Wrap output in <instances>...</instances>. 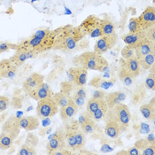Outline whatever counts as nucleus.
<instances>
[{
  "mask_svg": "<svg viewBox=\"0 0 155 155\" xmlns=\"http://www.w3.org/2000/svg\"><path fill=\"white\" fill-rule=\"evenodd\" d=\"M154 42H152L148 39H145L136 46V57L137 59H140V58L143 57L144 55L151 53V52H154Z\"/></svg>",
  "mask_w": 155,
  "mask_h": 155,
  "instance_id": "obj_18",
  "label": "nucleus"
},
{
  "mask_svg": "<svg viewBox=\"0 0 155 155\" xmlns=\"http://www.w3.org/2000/svg\"><path fill=\"white\" fill-rule=\"evenodd\" d=\"M25 143H27V144H28V145H30L32 147H36L37 143H38V137L33 133H28V135L26 137Z\"/></svg>",
  "mask_w": 155,
  "mask_h": 155,
  "instance_id": "obj_40",
  "label": "nucleus"
},
{
  "mask_svg": "<svg viewBox=\"0 0 155 155\" xmlns=\"http://www.w3.org/2000/svg\"><path fill=\"white\" fill-rule=\"evenodd\" d=\"M73 64L76 68H84L87 70L105 71L108 68V61L102 55L95 51H85L73 59Z\"/></svg>",
  "mask_w": 155,
  "mask_h": 155,
  "instance_id": "obj_3",
  "label": "nucleus"
},
{
  "mask_svg": "<svg viewBox=\"0 0 155 155\" xmlns=\"http://www.w3.org/2000/svg\"><path fill=\"white\" fill-rule=\"evenodd\" d=\"M6 116H7V114H6V113H4V112H3V114H0V123H2L3 121L5 120Z\"/></svg>",
  "mask_w": 155,
  "mask_h": 155,
  "instance_id": "obj_58",
  "label": "nucleus"
},
{
  "mask_svg": "<svg viewBox=\"0 0 155 155\" xmlns=\"http://www.w3.org/2000/svg\"><path fill=\"white\" fill-rule=\"evenodd\" d=\"M66 138H65V132L62 129H59L55 133L49 137V142L46 145L48 154H51L53 152L61 150L66 148Z\"/></svg>",
  "mask_w": 155,
  "mask_h": 155,
  "instance_id": "obj_8",
  "label": "nucleus"
},
{
  "mask_svg": "<svg viewBox=\"0 0 155 155\" xmlns=\"http://www.w3.org/2000/svg\"><path fill=\"white\" fill-rule=\"evenodd\" d=\"M100 22L101 19L91 14L84 20L80 27L84 30L85 35H88L91 37H100L102 36Z\"/></svg>",
  "mask_w": 155,
  "mask_h": 155,
  "instance_id": "obj_7",
  "label": "nucleus"
},
{
  "mask_svg": "<svg viewBox=\"0 0 155 155\" xmlns=\"http://www.w3.org/2000/svg\"><path fill=\"white\" fill-rule=\"evenodd\" d=\"M74 133L75 143H76V151H80L81 149L84 148L85 143H86V137H85V134L80 129L74 130Z\"/></svg>",
  "mask_w": 155,
  "mask_h": 155,
  "instance_id": "obj_29",
  "label": "nucleus"
},
{
  "mask_svg": "<svg viewBox=\"0 0 155 155\" xmlns=\"http://www.w3.org/2000/svg\"><path fill=\"white\" fill-rule=\"evenodd\" d=\"M114 82H115L114 79L106 80L100 76H96L91 80L90 85L94 88H97V89H109L110 87H112L114 85Z\"/></svg>",
  "mask_w": 155,
  "mask_h": 155,
  "instance_id": "obj_24",
  "label": "nucleus"
},
{
  "mask_svg": "<svg viewBox=\"0 0 155 155\" xmlns=\"http://www.w3.org/2000/svg\"><path fill=\"white\" fill-rule=\"evenodd\" d=\"M51 131V128H44L43 130H40L39 134H40V136L44 137V136H45V135H48Z\"/></svg>",
  "mask_w": 155,
  "mask_h": 155,
  "instance_id": "obj_56",
  "label": "nucleus"
},
{
  "mask_svg": "<svg viewBox=\"0 0 155 155\" xmlns=\"http://www.w3.org/2000/svg\"><path fill=\"white\" fill-rule=\"evenodd\" d=\"M145 39H147L146 35H145V30H142V29L138 30L137 32L129 33V34L122 36V40L126 45H133L135 47Z\"/></svg>",
  "mask_w": 155,
  "mask_h": 155,
  "instance_id": "obj_15",
  "label": "nucleus"
},
{
  "mask_svg": "<svg viewBox=\"0 0 155 155\" xmlns=\"http://www.w3.org/2000/svg\"><path fill=\"white\" fill-rule=\"evenodd\" d=\"M81 130H83L84 134H92L96 131H101V130L98 128L97 124L91 117L87 120L84 123L80 126Z\"/></svg>",
  "mask_w": 155,
  "mask_h": 155,
  "instance_id": "obj_26",
  "label": "nucleus"
},
{
  "mask_svg": "<svg viewBox=\"0 0 155 155\" xmlns=\"http://www.w3.org/2000/svg\"><path fill=\"white\" fill-rule=\"evenodd\" d=\"M53 91L51 89V87L47 84H43L40 85L39 88H37L35 91H33L29 97L33 99H35L36 101L41 100V99H45V98H49V97H52L53 96Z\"/></svg>",
  "mask_w": 155,
  "mask_h": 155,
  "instance_id": "obj_17",
  "label": "nucleus"
},
{
  "mask_svg": "<svg viewBox=\"0 0 155 155\" xmlns=\"http://www.w3.org/2000/svg\"><path fill=\"white\" fill-rule=\"evenodd\" d=\"M149 143H150L146 138H141V139H139V140H137L136 143H135V145L134 146H136L137 149H139L140 150V152H141V150H143V148L146 146V145H148Z\"/></svg>",
  "mask_w": 155,
  "mask_h": 155,
  "instance_id": "obj_45",
  "label": "nucleus"
},
{
  "mask_svg": "<svg viewBox=\"0 0 155 155\" xmlns=\"http://www.w3.org/2000/svg\"><path fill=\"white\" fill-rule=\"evenodd\" d=\"M74 153L72 151H69L68 149H61V150H58V151H55L53 152L51 155H71L73 154Z\"/></svg>",
  "mask_w": 155,
  "mask_h": 155,
  "instance_id": "obj_50",
  "label": "nucleus"
},
{
  "mask_svg": "<svg viewBox=\"0 0 155 155\" xmlns=\"http://www.w3.org/2000/svg\"><path fill=\"white\" fill-rule=\"evenodd\" d=\"M57 76H58V72H57L56 69H53L52 71L48 74L47 81L48 82H52L53 80H55L57 78Z\"/></svg>",
  "mask_w": 155,
  "mask_h": 155,
  "instance_id": "obj_52",
  "label": "nucleus"
},
{
  "mask_svg": "<svg viewBox=\"0 0 155 155\" xmlns=\"http://www.w3.org/2000/svg\"><path fill=\"white\" fill-rule=\"evenodd\" d=\"M54 43V33L47 37H38L34 34L28 38L24 39L17 45L16 51H23L25 52H30L35 56L40 53H45L52 50Z\"/></svg>",
  "mask_w": 155,
  "mask_h": 155,
  "instance_id": "obj_2",
  "label": "nucleus"
},
{
  "mask_svg": "<svg viewBox=\"0 0 155 155\" xmlns=\"http://www.w3.org/2000/svg\"><path fill=\"white\" fill-rule=\"evenodd\" d=\"M143 86L145 89L149 91H154L155 88V74L154 73H150L149 75L146 77Z\"/></svg>",
  "mask_w": 155,
  "mask_h": 155,
  "instance_id": "obj_37",
  "label": "nucleus"
},
{
  "mask_svg": "<svg viewBox=\"0 0 155 155\" xmlns=\"http://www.w3.org/2000/svg\"><path fill=\"white\" fill-rule=\"evenodd\" d=\"M141 100H142V97H141V96H140V94H139L138 92L134 93V94L132 95L131 103L133 104V105H137V104H138Z\"/></svg>",
  "mask_w": 155,
  "mask_h": 155,
  "instance_id": "obj_51",
  "label": "nucleus"
},
{
  "mask_svg": "<svg viewBox=\"0 0 155 155\" xmlns=\"http://www.w3.org/2000/svg\"><path fill=\"white\" fill-rule=\"evenodd\" d=\"M145 35H146V38L148 40L155 43V26L146 29L145 30Z\"/></svg>",
  "mask_w": 155,
  "mask_h": 155,
  "instance_id": "obj_46",
  "label": "nucleus"
},
{
  "mask_svg": "<svg viewBox=\"0 0 155 155\" xmlns=\"http://www.w3.org/2000/svg\"><path fill=\"white\" fill-rule=\"evenodd\" d=\"M59 111V107L52 97L45 98L38 100L36 106V114L37 116L41 119L51 118L54 116Z\"/></svg>",
  "mask_w": 155,
  "mask_h": 155,
  "instance_id": "obj_6",
  "label": "nucleus"
},
{
  "mask_svg": "<svg viewBox=\"0 0 155 155\" xmlns=\"http://www.w3.org/2000/svg\"><path fill=\"white\" fill-rule=\"evenodd\" d=\"M10 60L13 64H15L18 68L21 67L25 63V61L28 60L27 54L23 51H16V53L10 58Z\"/></svg>",
  "mask_w": 155,
  "mask_h": 155,
  "instance_id": "obj_31",
  "label": "nucleus"
},
{
  "mask_svg": "<svg viewBox=\"0 0 155 155\" xmlns=\"http://www.w3.org/2000/svg\"><path fill=\"white\" fill-rule=\"evenodd\" d=\"M128 151V153L129 155H141V152L139 149H137L136 146H133V147H130V149L127 150Z\"/></svg>",
  "mask_w": 155,
  "mask_h": 155,
  "instance_id": "obj_53",
  "label": "nucleus"
},
{
  "mask_svg": "<svg viewBox=\"0 0 155 155\" xmlns=\"http://www.w3.org/2000/svg\"><path fill=\"white\" fill-rule=\"evenodd\" d=\"M74 94L75 95L81 96V97H83L84 98H86V97H87V91H86V89H84V86L77 87V89L74 91Z\"/></svg>",
  "mask_w": 155,
  "mask_h": 155,
  "instance_id": "obj_49",
  "label": "nucleus"
},
{
  "mask_svg": "<svg viewBox=\"0 0 155 155\" xmlns=\"http://www.w3.org/2000/svg\"><path fill=\"white\" fill-rule=\"evenodd\" d=\"M142 155H154L155 154V143H149L143 150H141Z\"/></svg>",
  "mask_w": 155,
  "mask_h": 155,
  "instance_id": "obj_43",
  "label": "nucleus"
},
{
  "mask_svg": "<svg viewBox=\"0 0 155 155\" xmlns=\"http://www.w3.org/2000/svg\"><path fill=\"white\" fill-rule=\"evenodd\" d=\"M88 47H89V41L86 40V39H82V40L78 43V45H77L75 50L81 51V50H84V49H86V48Z\"/></svg>",
  "mask_w": 155,
  "mask_h": 155,
  "instance_id": "obj_48",
  "label": "nucleus"
},
{
  "mask_svg": "<svg viewBox=\"0 0 155 155\" xmlns=\"http://www.w3.org/2000/svg\"><path fill=\"white\" fill-rule=\"evenodd\" d=\"M65 138L66 143L68 149H71V151H76V143H75V137L74 130L71 128L69 123H67L65 125Z\"/></svg>",
  "mask_w": 155,
  "mask_h": 155,
  "instance_id": "obj_23",
  "label": "nucleus"
},
{
  "mask_svg": "<svg viewBox=\"0 0 155 155\" xmlns=\"http://www.w3.org/2000/svg\"><path fill=\"white\" fill-rule=\"evenodd\" d=\"M117 139V138H116ZM114 144L115 145H118V146H120V145H122V141H121V139H117L115 142H114Z\"/></svg>",
  "mask_w": 155,
  "mask_h": 155,
  "instance_id": "obj_64",
  "label": "nucleus"
},
{
  "mask_svg": "<svg viewBox=\"0 0 155 155\" xmlns=\"http://www.w3.org/2000/svg\"><path fill=\"white\" fill-rule=\"evenodd\" d=\"M79 107L75 105V103L74 102L72 97H69V99H68V102L66 106L60 107V118L67 121L68 120L72 119L78 112Z\"/></svg>",
  "mask_w": 155,
  "mask_h": 155,
  "instance_id": "obj_14",
  "label": "nucleus"
},
{
  "mask_svg": "<svg viewBox=\"0 0 155 155\" xmlns=\"http://www.w3.org/2000/svg\"><path fill=\"white\" fill-rule=\"evenodd\" d=\"M54 43L52 50L64 53H70L76 49L78 43L85 37V33L80 26L65 25L53 30Z\"/></svg>",
  "mask_w": 155,
  "mask_h": 155,
  "instance_id": "obj_1",
  "label": "nucleus"
},
{
  "mask_svg": "<svg viewBox=\"0 0 155 155\" xmlns=\"http://www.w3.org/2000/svg\"><path fill=\"white\" fill-rule=\"evenodd\" d=\"M13 12H14V11H13L12 7V6H11V7H9V8H8V9L6 10V12H6L7 14L11 15V14H12V13H13Z\"/></svg>",
  "mask_w": 155,
  "mask_h": 155,
  "instance_id": "obj_63",
  "label": "nucleus"
},
{
  "mask_svg": "<svg viewBox=\"0 0 155 155\" xmlns=\"http://www.w3.org/2000/svg\"><path fill=\"white\" fill-rule=\"evenodd\" d=\"M140 29V25L138 21V18L137 17H134L130 20L129 22V33H133V32H137Z\"/></svg>",
  "mask_w": 155,
  "mask_h": 155,
  "instance_id": "obj_38",
  "label": "nucleus"
},
{
  "mask_svg": "<svg viewBox=\"0 0 155 155\" xmlns=\"http://www.w3.org/2000/svg\"><path fill=\"white\" fill-rule=\"evenodd\" d=\"M15 50L17 49V45H13L11 43H6V42H0V53L8 51L10 50Z\"/></svg>",
  "mask_w": 155,
  "mask_h": 155,
  "instance_id": "obj_42",
  "label": "nucleus"
},
{
  "mask_svg": "<svg viewBox=\"0 0 155 155\" xmlns=\"http://www.w3.org/2000/svg\"><path fill=\"white\" fill-rule=\"evenodd\" d=\"M72 98H73L74 102L75 103V105H76V106H77V107H78L79 108L83 107L84 106V103H85V98H84V97H83L74 94V96L72 97Z\"/></svg>",
  "mask_w": 155,
  "mask_h": 155,
  "instance_id": "obj_44",
  "label": "nucleus"
},
{
  "mask_svg": "<svg viewBox=\"0 0 155 155\" xmlns=\"http://www.w3.org/2000/svg\"><path fill=\"white\" fill-rule=\"evenodd\" d=\"M21 128L19 126V117L12 115L5 120L0 133V149L8 150L19 137Z\"/></svg>",
  "mask_w": 155,
  "mask_h": 155,
  "instance_id": "obj_4",
  "label": "nucleus"
},
{
  "mask_svg": "<svg viewBox=\"0 0 155 155\" xmlns=\"http://www.w3.org/2000/svg\"><path fill=\"white\" fill-rule=\"evenodd\" d=\"M104 101L105 99H94V98L89 99L86 106V112H88L90 114H92L95 111L100 107V106L103 104Z\"/></svg>",
  "mask_w": 155,
  "mask_h": 155,
  "instance_id": "obj_32",
  "label": "nucleus"
},
{
  "mask_svg": "<svg viewBox=\"0 0 155 155\" xmlns=\"http://www.w3.org/2000/svg\"><path fill=\"white\" fill-rule=\"evenodd\" d=\"M18 155H35L36 154V147H32L27 143H24L22 144L20 149H19V152L17 153Z\"/></svg>",
  "mask_w": 155,
  "mask_h": 155,
  "instance_id": "obj_36",
  "label": "nucleus"
},
{
  "mask_svg": "<svg viewBox=\"0 0 155 155\" xmlns=\"http://www.w3.org/2000/svg\"><path fill=\"white\" fill-rule=\"evenodd\" d=\"M104 132L107 137L113 138V139L118 138L120 135V133H121L119 125L114 120H106Z\"/></svg>",
  "mask_w": 155,
  "mask_h": 155,
  "instance_id": "obj_21",
  "label": "nucleus"
},
{
  "mask_svg": "<svg viewBox=\"0 0 155 155\" xmlns=\"http://www.w3.org/2000/svg\"><path fill=\"white\" fill-rule=\"evenodd\" d=\"M126 20H127V13L125 12V13L123 14V16H122L121 22H120V24H121V27H122V28L124 27V24L126 23Z\"/></svg>",
  "mask_w": 155,
  "mask_h": 155,
  "instance_id": "obj_59",
  "label": "nucleus"
},
{
  "mask_svg": "<svg viewBox=\"0 0 155 155\" xmlns=\"http://www.w3.org/2000/svg\"><path fill=\"white\" fill-rule=\"evenodd\" d=\"M138 60H139L141 68H143L144 70H149L150 68L154 65L155 51L154 52H151V53H148V54L144 55L143 57L138 59Z\"/></svg>",
  "mask_w": 155,
  "mask_h": 155,
  "instance_id": "obj_28",
  "label": "nucleus"
},
{
  "mask_svg": "<svg viewBox=\"0 0 155 155\" xmlns=\"http://www.w3.org/2000/svg\"><path fill=\"white\" fill-rule=\"evenodd\" d=\"M126 99V94L122 91H114L106 94L105 101L107 105L108 108L113 107L120 103H122Z\"/></svg>",
  "mask_w": 155,
  "mask_h": 155,
  "instance_id": "obj_19",
  "label": "nucleus"
},
{
  "mask_svg": "<svg viewBox=\"0 0 155 155\" xmlns=\"http://www.w3.org/2000/svg\"><path fill=\"white\" fill-rule=\"evenodd\" d=\"M118 75H119L120 80L122 82V84H124V85H126V86H131L132 84H134V82H135V78L136 77L126 68V66L124 64V61L122 62L120 68H119Z\"/></svg>",
  "mask_w": 155,
  "mask_h": 155,
  "instance_id": "obj_20",
  "label": "nucleus"
},
{
  "mask_svg": "<svg viewBox=\"0 0 155 155\" xmlns=\"http://www.w3.org/2000/svg\"><path fill=\"white\" fill-rule=\"evenodd\" d=\"M40 121L36 116H23L19 118V126L27 131L35 130L39 128Z\"/></svg>",
  "mask_w": 155,
  "mask_h": 155,
  "instance_id": "obj_16",
  "label": "nucleus"
},
{
  "mask_svg": "<svg viewBox=\"0 0 155 155\" xmlns=\"http://www.w3.org/2000/svg\"><path fill=\"white\" fill-rule=\"evenodd\" d=\"M21 89H15L13 91V96H20L21 95Z\"/></svg>",
  "mask_w": 155,
  "mask_h": 155,
  "instance_id": "obj_60",
  "label": "nucleus"
},
{
  "mask_svg": "<svg viewBox=\"0 0 155 155\" xmlns=\"http://www.w3.org/2000/svg\"><path fill=\"white\" fill-rule=\"evenodd\" d=\"M118 41L116 34L111 36H102L98 37L94 45V51L102 55L114 47Z\"/></svg>",
  "mask_w": 155,
  "mask_h": 155,
  "instance_id": "obj_9",
  "label": "nucleus"
},
{
  "mask_svg": "<svg viewBox=\"0 0 155 155\" xmlns=\"http://www.w3.org/2000/svg\"><path fill=\"white\" fill-rule=\"evenodd\" d=\"M18 67L13 64L10 59L0 61V79L1 78H12L18 71Z\"/></svg>",
  "mask_w": 155,
  "mask_h": 155,
  "instance_id": "obj_13",
  "label": "nucleus"
},
{
  "mask_svg": "<svg viewBox=\"0 0 155 155\" xmlns=\"http://www.w3.org/2000/svg\"><path fill=\"white\" fill-rule=\"evenodd\" d=\"M139 111L142 114L144 119H146L147 120H153L155 117V109L154 106L151 105L150 103L148 104H143L142 105Z\"/></svg>",
  "mask_w": 155,
  "mask_h": 155,
  "instance_id": "obj_27",
  "label": "nucleus"
},
{
  "mask_svg": "<svg viewBox=\"0 0 155 155\" xmlns=\"http://www.w3.org/2000/svg\"><path fill=\"white\" fill-rule=\"evenodd\" d=\"M52 62H53V64L56 66V65H59V64H60V63H63L64 61H63V60H62V58L60 57V56H54L53 57V59H52Z\"/></svg>",
  "mask_w": 155,
  "mask_h": 155,
  "instance_id": "obj_55",
  "label": "nucleus"
},
{
  "mask_svg": "<svg viewBox=\"0 0 155 155\" xmlns=\"http://www.w3.org/2000/svg\"><path fill=\"white\" fill-rule=\"evenodd\" d=\"M145 87L143 86V85H139L138 86V88H137V92H138L140 96H141V97H142V100H143V98L145 97V96H146V92H145Z\"/></svg>",
  "mask_w": 155,
  "mask_h": 155,
  "instance_id": "obj_54",
  "label": "nucleus"
},
{
  "mask_svg": "<svg viewBox=\"0 0 155 155\" xmlns=\"http://www.w3.org/2000/svg\"><path fill=\"white\" fill-rule=\"evenodd\" d=\"M136 56V47L133 45H126V46L121 50V57L123 60H128Z\"/></svg>",
  "mask_w": 155,
  "mask_h": 155,
  "instance_id": "obj_35",
  "label": "nucleus"
},
{
  "mask_svg": "<svg viewBox=\"0 0 155 155\" xmlns=\"http://www.w3.org/2000/svg\"><path fill=\"white\" fill-rule=\"evenodd\" d=\"M108 111V107L106 103V101L103 102V104L100 106V107L98 108L97 111H95L92 114H91V118L94 120H102L103 119H105V116L107 114Z\"/></svg>",
  "mask_w": 155,
  "mask_h": 155,
  "instance_id": "obj_30",
  "label": "nucleus"
},
{
  "mask_svg": "<svg viewBox=\"0 0 155 155\" xmlns=\"http://www.w3.org/2000/svg\"><path fill=\"white\" fill-rule=\"evenodd\" d=\"M68 76L69 80L77 87L84 86L87 83L88 71L84 68H71L68 71Z\"/></svg>",
  "mask_w": 155,
  "mask_h": 155,
  "instance_id": "obj_10",
  "label": "nucleus"
},
{
  "mask_svg": "<svg viewBox=\"0 0 155 155\" xmlns=\"http://www.w3.org/2000/svg\"><path fill=\"white\" fill-rule=\"evenodd\" d=\"M140 25V29L146 30L155 26V9L153 6L146 7L142 14L137 17Z\"/></svg>",
  "mask_w": 155,
  "mask_h": 155,
  "instance_id": "obj_12",
  "label": "nucleus"
},
{
  "mask_svg": "<svg viewBox=\"0 0 155 155\" xmlns=\"http://www.w3.org/2000/svg\"><path fill=\"white\" fill-rule=\"evenodd\" d=\"M101 32L102 36H111L114 35L116 31V26L111 20L107 18L101 19Z\"/></svg>",
  "mask_w": 155,
  "mask_h": 155,
  "instance_id": "obj_25",
  "label": "nucleus"
},
{
  "mask_svg": "<svg viewBox=\"0 0 155 155\" xmlns=\"http://www.w3.org/2000/svg\"><path fill=\"white\" fill-rule=\"evenodd\" d=\"M105 120L115 121L119 125L120 131H126L131 120L130 108L123 103H120L113 107L108 108L107 113L105 116Z\"/></svg>",
  "mask_w": 155,
  "mask_h": 155,
  "instance_id": "obj_5",
  "label": "nucleus"
},
{
  "mask_svg": "<svg viewBox=\"0 0 155 155\" xmlns=\"http://www.w3.org/2000/svg\"><path fill=\"white\" fill-rule=\"evenodd\" d=\"M22 103H23V97L22 96H13L11 101V105L13 108L19 109L22 107Z\"/></svg>",
  "mask_w": 155,
  "mask_h": 155,
  "instance_id": "obj_41",
  "label": "nucleus"
},
{
  "mask_svg": "<svg viewBox=\"0 0 155 155\" xmlns=\"http://www.w3.org/2000/svg\"><path fill=\"white\" fill-rule=\"evenodd\" d=\"M80 153L81 154H93V153H91V152H88V151H84V149H81L80 150Z\"/></svg>",
  "mask_w": 155,
  "mask_h": 155,
  "instance_id": "obj_62",
  "label": "nucleus"
},
{
  "mask_svg": "<svg viewBox=\"0 0 155 155\" xmlns=\"http://www.w3.org/2000/svg\"><path fill=\"white\" fill-rule=\"evenodd\" d=\"M52 98L56 102V104L58 105L59 107H64V106H66L68 104L69 97L66 96L65 94H63L62 92L60 91V92H57V93L53 94Z\"/></svg>",
  "mask_w": 155,
  "mask_h": 155,
  "instance_id": "obj_33",
  "label": "nucleus"
},
{
  "mask_svg": "<svg viewBox=\"0 0 155 155\" xmlns=\"http://www.w3.org/2000/svg\"><path fill=\"white\" fill-rule=\"evenodd\" d=\"M146 139H147L150 143H155L154 136H153V134H150V135H148V137H146Z\"/></svg>",
  "mask_w": 155,
  "mask_h": 155,
  "instance_id": "obj_57",
  "label": "nucleus"
},
{
  "mask_svg": "<svg viewBox=\"0 0 155 155\" xmlns=\"http://www.w3.org/2000/svg\"><path fill=\"white\" fill-rule=\"evenodd\" d=\"M43 83H45V76L38 73H33L28 78H27L24 81L22 84V90L24 92H26L29 96L37 88H39Z\"/></svg>",
  "mask_w": 155,
  "mask_h": 155,
  "instance_id": "obj_11",
  "label": "nucleus"
},
{
  "mask_svg": "<svg viewBox=\"0 0 155 155\" xmlns=\"http://www.w3.org/2000/svg\"><path fill=\"white\" fill-rule=\"evenodd\" d=\"M124 64H125L126 68L129 69V71L135 77H137L140 74L141 66H140L139 60L136 56L124 60Z\"/></svg>",
  "mask_w": 155,
  "mask_h": 155,
  "instance_id": "obj_22",
  "label": "nucleus"
},
{
  "mask_svg": "<svg viewBox=\"0 0 155 155\" xmlns=\"http://www.w3.org/2000/svg\"><path fill=\"white\" fill-rule=\"evenodd\" d=\"M105 97H106V93L103 91L97 90V91H95L93 92V94L91 96V98H94V99H105Z\"/></svg>",
  "mask_w": 155,
  "mask_h": 155,
  "instance_id": "obj_47",
  "label": "nucleus"
},
{
  "mask_svg": "<svg viewBox=\"0 0 155 155\" xmlns=\"http://www.w3.org/2000/svg\"><path fill=\"white\" fill-rule=\"evenodd\" d=\"M11 105L10 98L6 96H0V113L5 112Z\"/></svg>",
  "mask_w": 155,
  "mask_h": 155,
  "instance_id": "obj_39",
  "label": "nucleus"
},
{
  "mask_svg": "<svg viewBox=\"0 0 155 155\" xmlns=\"http://www.w3.org/2000/svg\"><path fill=\"white\" fill-rule=\"evenodd\" d=\"M74 90V84L71 81H64L60 84V92L68 97L71 96V92Z\"/></svg>",
  "mask_w": 155,
  "mask_h": 155,
  "instance_id": "obj_34",
  "label": "nucleus"
},
{
  "mask_svg": "<svg viewBox=\"0 0 155 155\" xmlns=\"http://www.w3.org/2000/svg\"><path fill=\"white\" fill-rule=\"evenodd\" d=\"M116 154L117 155H129V153H128V151H126V150H121V151L118 152Z\"/></svg>",
  "mask_w": 155,
  "mask_h": 155,
  "instance_id": "obj_61",
  "label": "nucleus"
}]
</instances>
